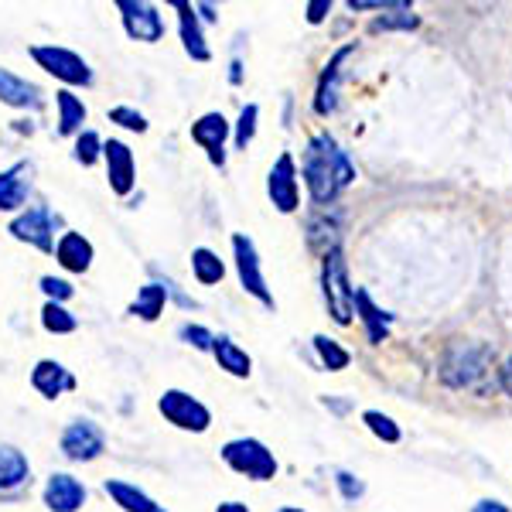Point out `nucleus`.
<instances>
[{"instance_id":"nucleus-1","label":"nucleus","mask_w":512,"mask_h":512,"mask_svg":"<svg viewBox=\"0 0 512 512\" xmlns=\"http://www.w3.org/2000/svg\"><path fill=\"white\" fill-rule=\"evenodd\" d=\"M301 171H304V185H308V192L318 205L332 202V198H338V192H345L355 181V164L338 147V140L332 134L311 137V144L304 147Z\"/></svg>"},{"instance_id":"nucleus-2","label":"nucleus","mask_w":512,"mask_h":512,"mask_svg":"<svg viewBox=\"0 0 512 512\" xmlns=\"http://www.w3.org/2000/svg\"><path fill=\"white\" fill-rule=\"evenodd\" d=\"M321 287H325V304L328 315L335 318V325H352L355 315V291L349 284V267L338 246L325 253V267H321Z\"/></svg>"},{"instance_id":"nucleus-3","label":"nucleus","mask_w":512,"mask_h":512,"mask_svg":"<svg viewBox=\"0 0 512 512\" xmlns=\"http://www.w3.org/2000/svg\"><path fill=\"white\" fill-rule=\"evenodd\" d=\"M222 461H226L233 472L253 478V482H270L277 475V458L274 451L267 448L256 437H236L222 448Z\"/></svg>"},{"instance_id":"nucleus-4","label":"nucleus","mask_w":512,"mask_h":512,"mask_svg":"<svg viewBox=\"0 0 512 512\" xmlns=\"http://www.w3.org/2000/svg\"><path fill=\"white\" fill-rule=\"evenodd\" d=\"M489 359H492V352L485 349V345H468V342L451 345L448 355H444V362H441L444 386H451V390L475 386L478 379L485 376V369H489Z\"/></svg>"},{"instance_id":"nucleus-5","label":"nucleus","mask_w":512,"mask_h":512,"mask_svg":"<svg viewBox=\"0 0 512 512\" xmlns=\"http://www.w3.org/2000/svg\"><path fill=\"white\" fill-rule=\"evenodd\" d=\"M158 410L164 414V420H171L175 427H181V431H209L212 424V414L205 403H198L195 396L181 393V390H164L161 400H158Z\"/></svg>"},{"instance_id":"nucleus-6","label":"nucleus","mask_w":512,"mask_h":512,"mask_svg":"<svg viewBox=\"0 0 512 512\" xmlns=\"http://www.w3.org/2000/svg\"><path fill=\"white\" fill-rule=\"evenodd\" d=\"M31 59H35L45 72H52L55 79L69 82V86H89V82H93V72H89L86 59H79V55L69 52V48L38 45V48H31Z\"/></svg>"},{"instance_id":"nucleus-7","label":"nucleus","mask_w":512,"mask_h":512,"mask_svg":"<svg viewBox=\"0 0 512 512\" xmlns=\"http://www.w3.org/2000/svg\"><path fill=\"white\" fill-rule=\"evenodd\" d=\"M233 253H236V274H239V284H243L246 294H253L260 304L274 308V294L267 291V280H263V270H260V256H256V246L250 236L236 233L233 236Z\"/></svg>"},{"instance_id":"nucleus-8","label":"nucleus","mask_w":512,"mask_h":512,"mask_svg":"<svg viewBox=\"0 0 512 512\" xmlns=\"http://www.w3.org/2000/svg\"><path fill=\"white\" fill-rule=\"evenodd\" d=\"M267 192L280 212H294L301 205V188H297V168L291 154H280L274 161V168L267 175Z\"/></svg>"},{"instance_id":"nucleus-9","label":"nucleus","mask_w":512,"mask_h":512,"mask_svg":"<svg viewBox=\"0 0 512 512\" xmlns=\"http://www.w3.org/2000/svg\"><path fill=\"white\" fill-rule=\"evenodd\" d=\"M103 448H106V437L93 424V420H72V424L65 427V434H62L65 458H72V461H93V458H99V454H103Z\"/></svg>"},{"instance_id":"nucleus-10","label":"nucleus","mask_w":512,"mask_h":512,"mask_svg":"<svg viewBox=\"0 0 512 512\" xmlns=\"http://www.w3.org/2000/svg\"><path fill=\"white\" fill-rule=\"evenodd\" d=\"M117 11L123 14V28L130 38L137 41H161L164 38V18L158 14V7L151 4H134V0H120Z\"/></svg>"},{"instance_id":"nucleus-11","label":"nucleus","mask_w":512,"mask_h":512,"mask_svg":"<svg viewBox=\"0 0 512 512\" xmlns=\"http://www.w3.org/2000/svg\"><path fill=\"white\" fill-rule=\"evenodd\" d=\"M11 233L21 243H31L45 253H55V219L48 209H28L11 222Z\"/></svg>"},{"instance_id":"nucleus-12","label":"nucleus","mask_w":512,"mask_h":512,"mask_svg":"<svg viewBox=\"0 0 512 512\" xmlns=\"http://www.w3.org/2000/svg\"><path fill=\"white\" fill-rule=\"evenodd\" d=\"M226 137H229V120L222 117V113H205L202 120L192 123V140L209 154V161L216 164V168L226 164V151H222Z\"/></svg>"},{"instance_id":"nucleus-13","label":"nucleus","mask_w":512,"mask_h":512,"mask_svg":"<svg viewBox=\"0 0 512 512\" xmlns=\"http://www.w3.org/2000/svg\"><path fill=\"white\" fill-rule=\"evenodd\" d=\"M103 158H106V175H110V188L117 195H130L134 188V151H130L123 140H106L103 144Z\"/></svg>"},{"instance_id":"nucleus-14","label":"nucleus","mask_w":512,"mask_h":512,"mask_svg":"<svg viewBox=\"0 0 512 512\" xmlns=\"http://www.w3.org/2000/svg\"><path fill=\"white\" fill-rule=\"evenodd\" d=\"M352 55H355V45L338 48V52L332 55V62L325 65V72H321L318 93H315V113H318V117H332V113L338 110V79H342L345 59H352Z\"/></svg>"},{"instance_id":"nucleus-15","label":"nucleus","mask_w":512,"mask_h":512,"mask_svg":"<svg viewBox=\"0 0 512 512\" xmlns=\"http://www.w3.org/2000/svg\"><path fill=\"white\" fill-rule=\"evenodd\" d=\"M86 502V485L72 475L55 472L45 485V506L52 512H76Z\"/></svg>"},{"instance_id":"nucleus-16","label":"nucleus","mask_w":512,"mask_h":512,"mask_svg":"<svg viewBox=\"0 0 512 512\" xmlns=\"http://www.w3.org/2000/svg\"><path fill=\"white\" fill-rule=\"evenodd\" d=\"M31 188V164H14V168L0 171V212H14L24 205Z\"/></svg>"},{"instance_id":"nucleus-17","label":"nucleus","mask_w":512,"mask_h":512,"mask_svg":"<svg viewBox=\"0 0 512 512\" xmlns=\"http://www.w3.org/2000/svg\"><path fill=\"white\" fill-rule=\"evenodd\" d=\"M31 386H35L45 400H55V396H62L65 390H72V386H76V379L69 376V369H65L62 362L41 359L35 366V373H31Z\"/></svg>"},{"instance_id":"nucleus-18","label":"nucleus","mask_w":512,"mask_h":512,"mask_svg":"<svg viewBox=\"0 0 512 512\" xmlns=\"http://www.w3.org/2000/svg\"><path fill=\"white\" fill-rule=\"evenodd\" d=\"M355 315L362 318V325H366V338L373 345H379L386 335H390L393 315H390V311H383V308H376L373 297H369L366 291H355Z\"/></svg>"},{"instance_id":"nucleus-19","label":"nucleus","mask_w":512,"mask_h":512,"mask_svg":"<svg viewBox=\"0 0 512 512\" xmlns=\"http://www.w3.org/2000/svg\"><path fill=\"white\" fill-rule=\"evenodd\" d=\"M55 256L65 270L72 274H86L89 263H93V243H89L82 233H65L59 243H55Z\"/></svg>"},{"instance_id":"nucleus-20","label":"nucleus","mask_w":512,"mask_h":512,"mask_svg":"<svg viewBox=\"0 0 512 512\" xmlns=\"http://www.w3.org/2000/svg\"><path fill=\"white\" fill-rule=\"evenodd\" d=\"M178 11V28H181V41H185V52L192 55L195 62H209V45L202 38V28H198L195 7L185 4V0H175Z\"/></svg>"},{"instance_id":"nucleus-21","label":"nucleus","mask_w":512,"mask_h":512,"mask_svg":"<svg viewBox=\"0 0 512 512\" xmlns=\"http://www.w3.org/2000/svg\"><path fill=\"white\" fill-rule=\"evenodd\" d=\"M212 355H216L219 369H226L229 376H239V379L250 376L253 359H250V355H246V349H239V345L233 342V338H226V335L212 338Z\"/></svg>"},{"instance_id":"nucleus-22","label":"nucleus","mask_w":512,"mask_h":512,"mask_svg":"<svg viewBox=\"0 0 512 512\" xmlns=\"http://www.w3.org/2000/svg\"><path fill=\"white\" fill-rule=\"evenodd\" d=\"M106 495H113V502H117L123 512H164V506H158L151 495H144L137 485L117 482V478L106 482Z\"/></svg>"},{"instance_id":"nucleus-23","label":"nucleus","mask_w":512,"mask_h":512,"mask_svg":"<svg viewBox=\"0 0 512 512\" xmlns=\"http://www.w3.org/2000/svg\"><path fill=\"white\" fill-rule=\"evenodd\" d=\"M0 103L7 106H38V86H31L28 79H18L14 72L0 69Z\"/></svg>"},{"instance_id":"nucleus-24","label":"nucleus","mask_w":512,"mask_h":512,"mask_svg":"<svg viewBox=\"0 0 512 512\" xmlns=\"http://www.w3.org/2000/svg\"><path fill=\"white\" fill-rule=\"evenodd\" d=\"M28 475H31L28 458L18 448L4 444L0 448V489H18V485L28 482Z\"/></svg>"},{"instance_id":"nucleus-25","label":"nucleus","mask_w":512,"mask_h":512,"mask_svg":"<svg viewBox=\"0 0 512 512\" xmlns=\"http://www.w3.org/2000/svg\"><path fill=\"white\" fill-rule=\"evenodd\" d=\"M168 304V287L161 284H147L137 291V301L130 304V315L134 318H144V321H158V315Z\"/></svg>"},{"instance_id":"nucleus-26","label":"nucleus","mask_w":512,"mask_h":512,"mask_svg":"<svg viewBox=\"0 0 512 512\" xmlns=\"http://www.w3.org/2000/svg\"><path fill=\"white\" fill-rule=\"evenodd\" d=\"M55 106H59V134H76V130L86 123V106H82L79 96H72L69 89L55 93Z\"/></svg>"},{"instance_id":"nucleus-27","label":"nucleus","mask_w":512,"mask_h":512,"mask_svg":"<svg viewBox=\"0 0 512 512\" xmlns=\"http://www.w3.org/2000/svg\"><path fill=\"white\" fill-rule=\"evenodd\" d=\"M192 274H195L198 284L212 287V284H219V280L226 277V263H222L212 250L198 246V250L192 253Z\"/></svg>"},{"instance_id":"nucleus-28","label":"nucleus","mask_w":512,"mask_h":512,"mask_svg":"<svg viewBox=\"0 0 512 512\" xmlns=\"http://www.w3.org/2000/svg\"><path fill=\"white\" fill-rule=\"evenodd\" d=\"M315 352L328 373H342V369H349V362H352L349 349H342V345L328 335H315Z\"/></svg>"},{"instance_id":"nucleus-29","label":"nucleus","mask_w":512,"mask_h":512,"mask_svg":"<svg viewBox=\"0 0 512 512\" xmlns=\"http://www.w3.org/2000/svg\"><path fill=\"white\" fill-rule=\"evenodd\" d=\"M41 325H45L48 332H55V335H69V332H76V328H79V321L72 318L62 304L48 301L45 308H41Z\"/></svg>"},{"instance_id":"nucleus-30","label":"nucleus","mask_w":512,"mask_h":512,"mask_svg":"<svg viewBox=\"0 0 512 512\" xmlns=\"http://www.w3.org/2000/svg\"><path fill=\"white\" fill-rule=\"evenodd\" d=\"M362 424L373 431L379 441H386V444H396L403 437V431H400V424H396L393 417H386V414H379V410H366L362 414Z\"/></svg>"},{"instance_id":"nucleus-31","label":"nucleus","mask_w":512,"mask_h":512,"mask_svg":"<svg viewBox=\"0 0 512 512\" xmlns=\"http://www.w3.org/2000/svg\"><path fill=\"white\" fill-rule=\"evenodd\" d=\"M256 117H260V106H256V103L243 106L239 123H236V147H239V151H246V147H250V140L256 134Z\"/></svg>"},{"instance_id":"nucleus-32","label":"nucleus","mask_w":512,"mask_h":512,"mask_svg":"<svg viewBox=\"0 0 512 512\" xmlns=\"http://www.w3.org/2000/svg\"><path fill=\"white\" fill-rule=\"evenodd\" d=\"M99 151H103V140H99L93 130H82L79 140H76V161L82 168H89V164H96Z\"/></svg>"},{"instance_id":"nucleus-33","label":"nucleus","mask_w":512,"mask_h":512,"mask_svg":"<svg viewBox=\"0 0 512 512\" xmlns=\"http://www.w3.org/2000/svg\"><path fill=\"white\" fill-rule=\"evenodd\" d=\"M417 24H420V18L414 11H396V14H390V18H376L373 31H396V28L410 31V28H417Z\"/></svg>"},{"instance_id":"nucleus-34","label":"nucleus","mask_w":512,"mask_h":512,"mask_svg":"<svg viewBox=\"0 0 512 512\" xmlns=\"http://www.w3.org/2000/svg\"><path fill=\"white\" fill-rule=\"evenodd\" d=\"M110 120L120 123V127H127V130H137V134H144V130H147V120L140 117L137 110H130V106H113Z\"/></svg>"},{"instance_id":"nucleus-35","label":"nucleus","mask_w":512,"mask_h":512,"mask_svg":"<svg viewBox=\"0 0 512 512\" xmlns=\"http://www.w3.org/2000/svg\"><path fill=\"white\" fill-rule=\"evenodd\" d=\"M335 485H338V492H342L349 502H355V499H362V495H366V482H362V478H355L352 472H338Z\"/></svg>"},{"instance_id":"nucleus-36","label":"nucleus","mask_w":512,"mask_h":512,"mask_svg":"<svg viewBox=\"0 0 512 512\" xmlns=\"http://www.w3.org/2000/svg\"><path fill=\"white\" fill-rule=\"evenodd\" d=\"M41 291L59 304V301H65V297H72V284L69 280H59V277H41Z\"/></svg>"},{"instance_id":"nucleus-37","label":"nucleus","mask_w":512,"mask_h":512,"mask_svg":"<svg viewBox=\"0 0 512 512\" xmlns=\"http://www.w3.org/2000/svg\"><path fill=\"white\" fill-rule=\"evenodd\" d=\"M181 338H188V342H192L195 349H209L212 352V338H216V335L205 332L202 325H185V328H181Z\"/></svg>"},{"instance_id":"nucleus-38","label":"nucleus","mask_w":512,"mask_h":512,"mask_svg":"<svg viewBox=\"0 0 512 512\" xmlns=\"http://www.w3.org/2000/svg\"><path fill=\"white\" fill-rule=\"evenodd\" d=\"M304 11H308L311 24H321L325 21V14H332V0H315V4H308Z\"/></svg>"},{"instance_id":"nucleus-39","label":"nucleus","mask_w":512,"mask_h":512,"mask_svg":"<svg viewBox=\"0 0 512 512\" xmlns=\"http://www.w3.org/2000/svg\"><path fill=\"white\" fill-rule=\"evenodd\" d=\"M472 512H509V506L499 499H482V502H475Z\"/></svg>"},{"instance_id":"nucleus-40","label":"nucleus","mask_w":512,"mask_h":512,"mask_svg":"<svg viewBox=\"0 0 512 512\" xmlns=\"http://www.w3.org/2000/svg\"><path fill=\"white\" fill-rule=\"evenodd\" d=\"M499 383H502V390H506L512 396V355L506 362H502V369H499Z\"/></svg>"},{"instance_id":"nucleus-41","label":"nucleus","mask_w":512,"mask_h":512,"mask_svg":"<svg viewBox=\"0 0 512 512\" xmlns=\"http://www.w3.org/2000/svg\"><path fill=\"white\" fill-rule=\"evenodd\" d=\"M216 512H250V509H246L243 502H222Z\"/></svg>"},{"instance_id":"nucleus-42","label":"nucleus","mask_w":512,"mask_h":512,"mask_svg":"<svg viewBox=\"0 0 512 512\" xmlns=\"http://www.w3.org/2000/svg\"><path fill=\"white\" fill-rule=\"evenodd\" d=\"M198 11L205 14V21H216V14H212V7H209V4H202V7H198Z\"/></svg>"},{"instance_id":"nucleus-43","label":"nucleus","mask_w":512,"mask_h":512,"mask_svg":"<svg viewBox=\"0 0 512 512\" xmlns=\"http://www.w3.org/2000/svg\"><path fill=\"white\" fill-rule=\"evenodd\" d=\"M277 512H304V509H294V506H284V509H277Z\"/></svg>"}]
</instances>
